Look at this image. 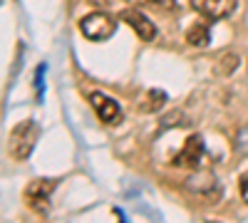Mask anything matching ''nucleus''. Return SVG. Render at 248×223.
Returning a JSON list of instances; mask_svg holds the SVG:
<instances>
[{"instance_id": "obj_1", "label": "nucleus", "mask_w": 248, "mask_h": 223, "mask_svg": "<svg viewBox=\"0 0 248 223\" xmlns=\"http://www.w3.org/2000/svg\"><path fill=\"white\" fill-rule=\"evenodd\" d=\"M37 124L32 119H25L10 132L8 136V154L15 159V161H25L30 154H32V147H35V139H37Z\"/></svg>"}, {"instance_id": "obj_2", "label": "nucleus", "mask_w": 248, "mask_h": 223, "mask_svg": "<svg viewBox=\"0 0 248 223\" xmlns=\"http://www.w3.org/2000/svg\"><path fill=\"white\" fill-rule=\"evenodd\" d=\"M79 30L87 40H94V43H102V40H109L117 32V20L107 13H92L87 17H82Z\"/></svg>"}, {"instance_id": "obj_3", "label": "nucleus", "mask_w": 248, "mask_h": 223, "mask_svg": "<svg viewBox=\"0 0 248 223\" xmlns=\"http://www.w3.org/2000/svg\"><path fill=\"white\" fill-rule=\"evenodd\" d=\"M55 191V181L50 178H37L25 189V198H28V206L37 213H45L50 208V198Z\"/></svg>"}, {"instance_id": "obj_4", "label": "nucleus", "mask_w": 248, "mask_h": 223, "mask_svg": "<svg viewBox=\"0 0 248 223\" xmlns=\"http://www.w3.org/2000/svg\"><path fill=\"white\" fill-rule=\"evenodd\" d=\"M201 159H203V139H201L199 134H194V136L186 139V144H184L181 151L176 154L174 164H176V166H184V169H199Z\"/></svg>"}, {"instance_id": "obj_5", "label": "nucleus", "mask_w": 248, "mask_h": 223, "mask_svg": "<svg viewBox=\"0 0 248 223\" xmlns=\"http://www.w3.org/2000/svg\"><path fill=\"white\" fill-rule=\"evenodd\" d=\"M194 3V10H199L203 17L209 20H226L231 17L233 10H236V0H191Z\"/></svg>"}, {"instance_id": "obj_6", "label": "nucleus", "mask_w": 248, "mask_h": 223, "mask_svg": "<svg viewBox=\"0 0 248 223\" xmlns=\"http://www.w3.org/2000/svg\"><path fill=\"white\" fill-rule=\"evenodd\" d=\"M90 102H92L97 117L105 121V124H117V121H119L122 109H119V104L114 102L109 94H105V92H92V94H90Z\"/></svg>"}, {"instance_id": "obj_7", "label": "nucleus", "mask_w": 248, "mask_h": 223, "mask_svg": "<svg viewBox=\"0 0 248 223\" xmlns=\"http://www.w3.org/2000/svg\"><path fill=\"white\" fill-rule=\"evenodd\" d=\"M119 17H122L129 28H134V32L144 40V43H152V40L156 37V28H154V23H152V20L144 15V13H139V10H122Z\"/></svg>"}, {"instance_id": "obj_8", "label": "nucleus", "mask_w": 248, "mask_h": 223, "mask_svg": "<svg viewBox=\"0 0 248 223\" xmlns=\"http://www.w3.org/2000/svg\"><path fill=\"white\" fill-rule=\"evenodd\" d=\"M186 189L194 191V193H201V196H209V191H216V176L209 174V171H203V174H196L189 178V184H186Z\"/></svg>"}, {"instance_id": "obj_9", "label": "nucleus", "mask_w": 248, "mask_h": 223, "mask_svg": "<svg viewBox=\"0 0 248 223\" xmlns=\"http://www.w3.org/2000/svg\"><path fill=\"white\" fill-rule=\"evenodd\" d=\"M186 43L194 47H206L211 43V30L206 23H194L189 30H186Z\"/></svg>"}, {"instance_id": "obj_10", "label": "nucleus", "mask_w": 248, "mask_h": 223, "mask_svg": "<svg viewBox=\"0 0 248 223\" xmlns=\"http://www.w3.org/2000/svg\"><path fill=\"white\" fill-rule=\"evenodd\" d=\"M164 102H167V94H164L161 89H149V92H144L141 102H139V109L141 112H156V109L164 107Z\"/></svg>"}, {"instance_id": "obj_11", "label": "nucleus", "mask_w": 248, "mask_h": 223, "mask_svg": "<svg viewBox=\"0 0 248 223\" xmlns=\"http://www.w3.org/2000/svg\"><path fill=\"white\" fill-rule=\"evenodd\" d=\"M236 151L248 154V129H241V134L236 136Z\"/></svg>"}, {"instance_id": "obj_12", "label": "nucleus", "mask_w": 248, "mask_h": 223, "mask_svg": "<svg viewBox=\"0 0 248 223\" xmlns=\"http://www.w3.org/2000/svg\"><path fill=\"white\" fill-rule=\"evenodd\" d=\"M179 117H184V114H181V112H174V114H169V117H164V119H161V127H164V129H167V127H176L179 121H174V119H179Z\"/></svg>"}, {"instance_id": "obj_13", "label": "nucleus", "mask_w": 248, "mask_h": 223, "mask_svg": "<svg viewBox=\"0 0 248 223\" xmlns=\"http://www.w3.org/2000/svg\"><path fill=\"white\" fill-rule=\"evenodd\" d=\"M241 196H243V201L248 204V174L241 176Z\"/></svg>"}, {"instance_id": "obj_14", "label": "nucleus", "mask_w": 248, "mask_h": 223, "mask_svg": "<svg viewBox=\"0 0 248 223\" xmlns=\"http://www.w3.org/2000/svg\"><path fill=\"white\" fill-rule=\"evenodd\" d=\"M152 3L159 5V8H164V10H174V8H176L174 0H152Z\"/></svg>"}]
</instances>
